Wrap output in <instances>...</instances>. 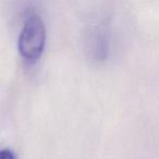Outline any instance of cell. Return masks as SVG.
Wrapping results in <instances>:
<instances>
[{"label":"cell","instance_id":"cell-2","mask_svg":"<svg viewBox=\"0 0 159 159\" xmlns=\"http://www.w3.org/2000/svg\"><path fill=\"white\" fill-rule=\"evenodd\" d=\"M85 50L93 61L100 62L107 59L110 51V29L107 21H98L87 29Z\"/></svg>","mask_w":159,"mask_h":159},{"label":"cell","instance_id":"cell-1","mask_svg":"<svg viewBox=\"0 0 159 159\" xmlns=\"http://www.w3.org/2000/svg\"><path fill=\"white\" fill-rule=\"evenodd\" d=\"M46 45V26L42 16L34 8L25 11L18 48L25 63L34 64L42 58Z\"/></svg>","mask_w":159,"mask_h":159},{"label":"cell","instance_id":"cell-3","mask_svg":"<svg viewBox=\"0 0 159 159\" xmlns=\"http://www.w3.org/2000/svg\"><path fill=\"white\" fill-rule=\"evenodd\" d=\"M0 159H16V158L11 149H9V148H3V149L0 152Z\"/></svg>","mask_w":159,"mask_h":159}]
</instances>
